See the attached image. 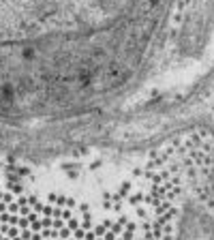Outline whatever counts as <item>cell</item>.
<instances>
[{
  "mask_svg": "<svg viewBox=\"0 0 214 240\" xmlns=\"http://www.w3.org/2000/svg\"><path fill=\"white\" fill-rule=\"evenodd\" d=\"M161 0H0V101L49 92L146 39Z\"/></svg>",
  "mask_w": 214,
  "mask_h": 240,
  "instance_id": "obj_1",
  "label": "cell"
},
{
  "mask_svg": "<svg viewBox=\"0 0 214 240\" xmlns=\"http://www.w3.org/2000/svg\"><path fill=\"white\" fill-rule=\"evenodd\" d=\"M210 193H214V161H212V167H210L208 176H206L204 182L197 187L195 195H197V197H204V195H210Z\"/></svg>",
  "mask_w": 214,
  "mask_h": 240,
  "instance_id": "obj_2",
  "label": "cell"
}]
</instances>
